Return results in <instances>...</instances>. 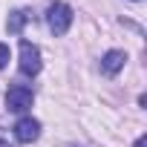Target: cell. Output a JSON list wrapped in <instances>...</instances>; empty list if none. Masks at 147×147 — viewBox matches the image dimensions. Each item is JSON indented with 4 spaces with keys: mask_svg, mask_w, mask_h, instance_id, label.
Returning <instances> with one entry per match:
<instances>
[{
    "mask_svg": "<svg viewBox=\"0 0 147 147\" xmlns=\"http://www.w3.org/2000/svg\"><path fill=\"white\" fill-rule=\"evenodd\" d=\"M46 23H49L52 35H66V29L72 26V9L66 3H52L46 9Z\"/></svg>",
    "mask_w": 147,
    "mask_h": 147,
    "instance_id": "cell-1",
    "label": "cell"
},
{
    "mask_svg": "<svg viewBox=\"0 0 147 147\" xmlns=\"http://www.w3.org/2000/svg\"><path fill=\"white\" fill-rule=\"evenodd\" d=\"M40 49L35 46V43H29V40H20V72L23 75H38L40 72Z\"/></svg>",
    "mask_w": 147,
    "mask_h": 147,
    "instance_id": "cell-2",
    "label": "cell"
},
{
    "mask_svg": "<svg viewBox=\"0 0 147 147\" xmlns=\"http://www.w3.org/2000/svg\"><path fill=\"white\" fill-rule=\"evenodd\" d=\"M32 101H35V95H32V90L23 87V84H15V87H9V92H6V107H9L12 113H26V110L32 107Z\"/></svg>",
    "mask_w": 147,
    "mask_h": 147,
    "instance_id": "cell-3",
    "label": "cell"
},
{
    "mask_svg": "<svg viewBox=\"0 0 147 147\" xmlns=\"http://www.w3.org/2000/svg\"><path fill=\"white\" fill-rule=\"evenodd\" d=\"M40 136V121H35V118H20L18 124H15V138L20 141V144H29V141H35Z\"/></svg>",
    "mask_w": 147,
    "mask_h": 147,
    "instance_id": "cell-4",
    "label": "cell"
},
{
    "mask_svg": "<svg viewBox=\"0 0 147 147\" xmlns=\"http://www.w3.org/2000/svg\"><path fill=\"white\" fill-rule=\"evenodd\" d=\"M124 61H127V55L121 49H110L101 58V72H104V75H118V72L124 69Z\"/></svg>",
    "mask_w": 147,
    "mask_h": 147,
    "instance_id": "cell-5",
    "label": "cell"
},
{
    "mask_svg": "<svg viewBox=\"0 0 147 147\" xmlns=\"http://www.w3.org/2000/svg\"><path fill=\"white\" fill-rule=\"evenodd\" d=\"M26 20H29L26 12H12V15H9V32H12V35H20V29H23Z\"/></svg>",
    "mask_w": 147,
    "mask_h": 147,
    "instance_id": "cell-6",
    "label": "cell"
},
{
    "mask_svg": "<svg viewBox=\"0 0 147 147\" xmlns=\"http://www.w3.org/2000/svg\"><path fill=\"white\" fill-rule=\"evenodd\" d=\"M6 63H9V46H6V43H0V69H3Z\"/></svg>",
    "mask_w": 147,
    "mask_h": 147,
    "instance_id": "cell-7",
    "label": "cell"
},
{
    "mask_svg": "<svg viewBox=\"0 0 147 147\" xmlns=\"http://www.w3.org/2000/svg\"><path fill=\"white\" fill-rule=\"evenodd\" d=\"M136 147H147V138H144V136H138V138H136Z\"/></svg>",
    "mask_w": 147,
    "mask_h": 147,
    "instance_id": "cell-8",
    "label": "cell"
}]
</instances>
